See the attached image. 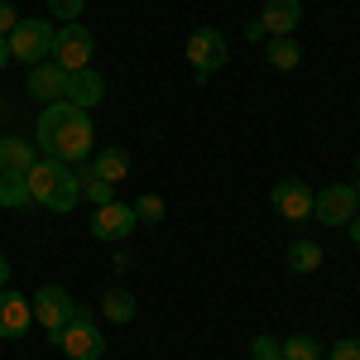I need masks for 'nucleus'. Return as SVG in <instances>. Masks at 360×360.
I'll use <instances>...</instances> for the list:
<instances>
[{
  "label": "nucleus",
  "mask_w": 360,
  "mask_h": 360,
  "mask_svg": "<svg viewBox=\"0 0 360 360\" xmlns=\"http://www.w3.org/2000/svg\"><path fill=\"white\" fill-rule=\"evenodd\" d=\"M39 154L58 159V164H86L96 154V125L82 106L72 101H53L39 111Z\"/></svg>",
  "instance_id": "obj_1"
},
{
  "label": "nucleus",
  "mask_w": 360,
  "mask_h": 360,
  "mask_svg": "<svg viewBox=\"0 0 360 360\" xmlns=\"http://www.w3.org/2000/svg\"><path fill=\"white\" fill-rule=\"evenodd\" d=\"M29 183V197L49 212H72L82 202V183H77V168L72 164H58V159H34V168L25 173Z\"/></svg>",
  "instance_id": "obj_2"
},
{
  "label": "nucleus",
  "mask_w": 360,
  "mask_h": 360,
  "mask_svg": "<svg viewBox=\"0 0 360 360\" xmlns=\"http://www.w3.org/2000/svg\"><path fill=\"white\" fill-rule=\"evenodd\" d=\"M53 346H58L68 360H101V351H106V336H101V327H96V317H91L86 307H77V312L68 317V327L53 336Z\"/></svg>",
  "instance_id": "obj_3"
},
{
  "label": "nucleus",
  "mask_w": 360,
  "mask_h": 360,
  "mask_svg": "<svg viewBox=\"0 0 360 360\" xmlns=\"http://www.w3.org/2000/svg\"><path fill=\"white\" fill-rule=\"evenodd\" d=\"M53 34H58V29L49 25V20H20V25L5 34L10 58H20L25 68H34V63H49V58H53Z\"/></svg>",
  "instance_id": "obj_4"
},
{
  "label": "nucleus",
  "mask_w": 360,
  "mask_h": 360,
  "mask_svg": "<svg viewBox=\"0 0 360 360\" xmlns=\"http://www.w3.org/2000/svg\"><path fill=\"white\" fill-rule=\"evenodd\" d=\"M29 303H34V322H39L44 332H49V341H53V336L68 327V317L77 312V298H72V293H68L63 283H44V288H39V293H34Z\"/></svg>",
  "instance_id": "obj_5"
},
{
  "label": "nucleus",
  "mask_w": 360,
  "mask_h": 360,
  "mask_svg": "<svg viewBox=\"0 0 360 360\" xmlns=\"http://www.w3.org/2000/svg\"><path fill=\"white\" fill-rule=\"evenodd\" d=\"M91 53H96V39L91 29L77 20V25H63L53 34V63L63 72H77V68H91Z\"/></svg>",
  "instance_id": "obj_6"
},
{
  "label": "nucleus",
  "mask_w": 360,
  "mask_h": 360,
  "mask_svg": "<svg viewBox=\"0 0 360 360\" xmlns=\"http://www.w3.org/2000/svg\"><path fill=\"white\" fill-rule=\"evenodd\" d=\"M356 212H360V188L327 183L322 193H312V217H317L322 226H351Z\"/></svg>",
  "instance_id": "obj_7"
},
{
  "label": "nucleus",
  "mask_w": 360,
  "mask_h": 360,
  "mask_svg": "<svg viewBox=\"0 0 360 360\" xmlns=\"http://www.w3.org/2000/svg\"><path fill=\"white\" fill-rule=\"evenodd\" d=\"M188 63H193V77H197V82H207L217 68H226V39H221V29H193V39H188Z\"/></svg>",
  "instance_id": "obj_8"
},
{
  "label": "nucleus",
  "mask_w": 360,
  "mask_h": 360,
  "mask_svg": "<svg viewBox=\"0 0 360 360\" xmlns=\"http://www.w3.org/2000/svg\"><path fill=\"white\" fill-rule=\"evenodd\" d=\"M86 226H91L96 240H130V236L139 231L135 207H130V202H106V207H96Z\"/></svg>",
  "instance_id": "obj_9"
},
{
  "label": "nucleus",
  "mask_w": 360,
  "mask_h": 360,
  "mask_svg": "<svg viewBox=\"0 0 360 360\" xmlns=\"http://www.w3.org/2000/svg\"><path fill=\"white\" fill-rule=\"evenodd\" d=\"M269 202H274V212L283 221H307L312 217V188L298 183V178H283L269 188Z\"/></svg>",
  "instance_id": "obj_10"
},
{
  "label": "nucleus",
  "mask_w": 360,
  "mask_h": 360,
  "mask_svg": "<svg viewBox=\"0 0 360 360\" xmlns=\"http://www.w3.org/2000/svg\"><path fill=\"white\" fill-rule=\"evenodd\" d=\"M29 327H34V303L15 288H0V336L20 341V336H29Z\"/></svg>",
  "instance_id": "obj_11"
},
{
  "label": "nucleus",
  "mask_w": 360,
  "mask_h": 360,
  "mask_svg": "<svg viewBox=\"0 0 360 360\" xmlns=\"http://www.w3.org/2000/svg\"><path fill=\"white\" fill-rule=\"evenodd\" d=\"M63 86H68V72L58 68L53 58L49 63H34L25 77V91L34 96V101H44V106H53V101H63Z\"/></svg>",
  "instance_id": "obj_12"
},
{
  "label": "nucleus",
  "mask_w": 360,
  "mask_h": 360,
  "mask_svg": "<svg viewBox=\"0 0 360 360\" xmlns=\"http://www.w3.org/2000/svg\"><path fill=\"white\" fill-rule=\"evenodd\" d=\"M259 25L269 39H293V29L303 25V0H264Z\"/></svg>",
  "instance_id": "obj_13"
},
{
  "label": "nucleus",
  "mask_w": 360,
  "mask_h": 360,
  "mask_svg": "<svg viewBox=\"0 0 360 360\" xmlns=\"http://www.w3.org/2000/svg\"><path fill=\"white\" fill-rule=\"evenodd\" d=\"M101 96H106V77L96 72V68H77V72H68V86H63V101H72V106H101Z\"/></svg>",
  "instance_id": "obj_14"
},
{
  "label": "nucleus",
  "mask_w": 360,
  "mask_h": 360,
  "mask_svg": "<svg viewBox=\"0 0 360 360\" xmlns=\"http://www.w3.org/2000/svg\"><path fill=\"white\" fill-rule=\"evenodd\" d=\"M86 164H91V173H96L101 183L115 188V183H125V173H130V154H125L120 144H106V149H96Z\"/></svg>",
  "instance_id": "obj_15"
},
{
  "label": "nucleus",
  "mask_w": 360,
  "mask_h": 360,
  "mask_svg": "<svg viewBox=\"0 0 360 360\" xmlns=\"http://www.w3.org/2000/svg\"><path fill=\"white\" fill-rule=\"evenodd\" d=\"M34 159H39V149H34L29 139H20V135L0 139V173H29Z\"/></svg>",
  "instance_id": "obj_16"
},
{
  "label": "nucleus",
  "mask_w": 360,
  "mask_h": 360,
  "mask_svg": "<svg viewBox=\"0 0 360 360\" xmlns=\"http://www.w3.org/2000/svg\"><path fill=\"white\" fill-rule=\"evenodd\" d=\"M135 312H139V303H135V293H125V288H106L101 293V317L106 322H135Z\"/></svg>",
  "instance_id": "obj_17"
},
{
  "label": "nucleus",
  "mask_w": 360,
  "mask_h": 360,
  "mask_svg": "<svg viewBox=\"0 0 360 360\" xmlns=\"http://www.w3.org/2000/svg\"><path fill=\"white\" fill-rule=\"evenodd\" d=\"M0 207H10V212H20V207H34L25 173H0Z\"/></svg>",
  "instance_id": "obj_18"
},
{
  "label": "nucleus",
  "mask_w": 360,
  "mask_h": 360,
  "mask_svg": "<svg viewBox=\"0 0 360 360\" xmlns=\"http://www.w3.org/2000/svg\"><path fill=\"white\" fill-rule=\"evenodd\" d=\"M77 183H82V202H91V207L115 202V188H111V183H101V178L91 173V164H77Z\"/></svg>",
  "instance_id": "obj_19"
},
{
  "label": "nucleus",
  "mask_w": 360,
  "mask_h": 360,
  "mask_svg": "<svg viewBox=\"0 0 360 360\" xmlns=\"http://www.w3.org/2000/svg\"><path fill=\"white\" fill-rule=\"evenodd\" d=\"M288 269H293V274L322 269V245H317V240H293V245H288Z\"/></svg>",
  "instance_id": "obj_20"
},
{
  "label": "nucleus",
  "mask_w": 360,
  "mask_h": 360,
  "mask_svg": "<svg viewBox=\"0 0 360 360\" xmlns=\"http://www.w3.org/2000/svg\"><path fill=\"white\" fill-rule=\"evenodd\" d=\"M298 58H303V49H298L293 39H269V68L293 72V68H298Z\"/></svg>",
  "instance_id": "obj_21"
},
{
  "label": "nucleus",
  "mask_w": 360,
  "mask_h": 360,
  "mask_svg": "<svg viewBox=\"0 0 360 360\" xmlns=\"http://www.w3.org/2000/svg\"><path fill=\"white\" fill-rule=\"evenodd\" d=\"M278 356L283 360H322V346L312 336H283L278 341Z\"/></svg>",
  "instance_id": "obj_22"
},
{
  "label": "nucleus",
  "mask_w": 360,
  "mask_h": 360,
  "mask_svg": "<svg viewBox=\"0 0 360 360\" xmlns=\"http://www.w3.org/2000/svg\"><path fill=\"white\" fill-rule=\"evenodd\" d=\"M130 207H135V221L139 226H159V221H164V197L144 193V197H135Z\"/></svg>",
  "instance_id": "obj_23"
},
{
  "label": "nucleus",
  "mask_w": 360,
  "mask_h": 360,
  "mask_svg": "<svg viewBox=\"0 0 360 360\" xmlns=\"http://www.w3.org/2000/svg\"><path fill=\"white\" fill-rule=\"evenodd\" d=\"M86 10V0H49V15L53 20H63V25H77Z\"/></svg>",
  "instance_id": "obj_24"
},
{
  "label": "nucleus",
  "mask_w": 360,
  "mask_h": 360,
  "mask_svg": "<svg viewBox=\"0 0 360 360\" xmlns=\"http://www.w3.org/2000/svg\"><path fill=\"white\" fill-rule=\"evenodd\" d=\"M327 360H360V336H341L332 351H327Z\"/></svg>",
  "instance_id": "obj_25"
},
{
  "label": "nucleus",
  "mask_w": 360,
  "mask_h": 360,
  "mask_svg": "<svg viewBox=\"0 0 360 360\" xmlns=\"http://www.w3.org/2000/svg\"><path fill=\"white\" fill-rule=\"evenodd\" d=\"M250 356L255 360H278V341L274 336H255V341H250Z\"/></svg>",
  "instance_id": "obj_26"
},
{
  "label": "nucleus",
  "mask_w": 360,
  "mask_h": 360,
  "mask_svg": "<svg viewBox=\"0 0 360 360\" xmlns=\"http://www.w3.org/2000/svg\"><path fill=\"white\" fill-rule=\"evenodd\" d=\"M15 25H20V10H15L10 0H0V39H5V34H10Z\"/></svg>",
  "instance_id": "obj_27"
},
{
  "label": "nucleus",
  "mask_w": 360,
  "mask_h": 360,
  "mask_svg": "<svg viewBox=\"0 0 360 360\" xmlns=\"http://www.w3.org/2000/svg\"><path fill=\"white\" fill-rule=\"evenodd\" d=\"M245 39H250V44H259V39H264V25H259V20H255V25H245Z\"/></svg>",
  "instance_id": "obj_28"
},
{
  "label": "nucleus",
  "mask_w": 360,
  "mask_h": 360,
  "mask_svg": "<svg viewBox=\"0 0 360 360\" xmlns=\"http://www.w3.org/2000/svg\"><path fill=\"white\" fill-rule=\"evenodd\" d=\"M0 288H10V259L0 255Z\"/></svg>",
  "instance_id": "obj_29"
},
{
  "label": "nucleus",
  "mask_w": 360,
  "mask_h": 360,
  "mask_svg": "<svg viewBox=\"0 0 360 360\" xmlns=\"http://www.w3.org/2000/svg\"><path fill=\"white\" fill-rule=\"evenodd\" d=\"M351 240H356V250H360V212L351 217Z\"/></svg>",
  "instance_id": "obj_30"
},
{
  "label": "nucleus",
  "mask_w": 360,
  "mask_h": 360,
  "mask_svg": "<svg viewBox=\"0 0 360 360\" xmlns=\"http://www.w3.org/2000/svg\"><path fill=\"white\" fill-rule=\"evenodd\" d=\"M5 63H10V44L0 39V68H5Z\"/></svg>",
  "instance_id": "obj_31"
},
{
  "label": "nucleus",
  "mask_w": 360,
  "mask_h": 360,
  "mask_svg": "<svg viewBox=\"0 0 360 360\" xmlns=\"http://www.w3.org/2000/svg\"><path fill=\"white\" fill-rule=\"evenodd\" d=\"M356 173H360V159H356Z\"/></svg>",
  "instance_id": "obj_32"
},
{
  "label": "nucleus",
  "mask_w": 360,
  "mask_h": 360,
  "mask_svg": "<svg viewBox=\"0 0 360 360\" xmlns=\"http://www.w3.org/2000/svg\"><path fill=\"white\" fill-rule=\"evenodd\" d=\"M0 111H5V101H0Z\"/></svg>",
  "instance_id": "obj_33"
},
{
  "label": "nucleus",
  "mask_w": 360,
  "mask_h": 360,
  "mask_svg": "<svg viewBox=\"0 0 360 360\" xmlns=\"http://www.w3.org/2000/svg\"><path fill=\"white\" fill-rule=\"evenodd\" d=\"M278 360H283V356H278Z\"/></svg>",
  "instance_id": "obj_34"
}]
</instances>
